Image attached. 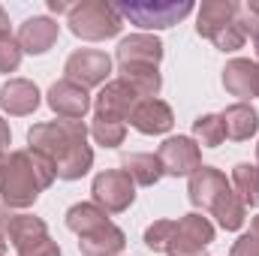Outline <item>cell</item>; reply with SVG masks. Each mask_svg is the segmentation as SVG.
Returning <instances> with one entry per match:
<instances>
[{
	"label": "cell",
	"instance_id": "26",
	"mask_svg": "<svg viewBox=\"0 0 259 256\" xmlns=\"http://www.w3.org/2000/svg\"><path fill=\"white\" fill-rule=\"evenodd\" d=\"M91 136L97 139V145L103 148H118L127 136V124L124 121H112V118H97L91 121Z\"/></svg>",
	"mask_w": 259,
	"mask_h": 256
},
{
	"label": "cell",
	"instance_id": "8",
	"mask_svg": "<svg viewBox=\"0 0 259 256\" xmlns=\"http://www.w3.org/2000/svg\"><path fill=\"white\" fill-rule=\"evenodd\" d=\"M91 196L106 214H121L136 202V184L130 181L124 169H106L94 178Z\"/></svg>",
	"mask_w": 259,
	"mask_h": 256
},
{
	"label": "cell",
	"instance_id": "2",
	"mask_svg": "<svg viewBox=\"0 0 259 256\" xmlns=\"http://www.w3.org/2000/svg\"><path fill=\"white\" fill-rule=\"evenodd\" d=\"M58 172L49 157L39 151L21 148V151H6L0 154V199L9 208H30L39 193L55 184Z\"/></svg>",
	"mask_w": 259,
	"mask_h": 256
},
{
	"label": "cell",
	"instance_id": "21",
	"mask_svg": "<svg viewBox=\"0 0 259 256\" xmlns=\"http://www.w3.org/2000/svg\"><path fill=\"white\" fill-rule=\"evenodd\" d=\"M121 169L130 175V181L139 184V187H154L163 178V166H160L157 154H124Z\"/></svg>",
	"mask_w": 259,
	"mask_h": 256
},
{
	"label": "cell",
	"instance_id": "23",
	"mask_svg": "<svg viewBox=\"0 0 259 256\" xmlns=\"http://www.w3.org/2000/svg\"><path fill=\"white\" fill-rule=\"evenodd\" d=\"M121 78L130 81V84L142 94V100H154V97L160 94V88H163V75H160V69H157V66H148V64L121 66Z\"/></svg>",
	"mask_w": 259,
	"mask_h": 256
},
{
	"label": "cell",
	"instance_id": "14",
	"mask_svg": "<svg viewBox=\"0 0 259 256\" xmlns=\"http://www.w3.org/2000/svg\"><path fill=\"white\" fill-rule=\"evenodd\" d=\"M175 124V115H172V109H169V103H163V100H142L136 109H133V115H130V127L139 130L142 136H163V133H169Z\"/></svg>",
	"mask_w": 259,
	"mask_h": 256
},
{
	"label": "cell",
	"instance_id": "15",
	"mask_svg": "<svg viewBox=\"0 0 259 256\" xmlns=\"http://www.w3.org/2000/svg\"><path fill=\"white\" fill-rule=\"evenodd\" d=\"M223 88H226V94L238 97V103L259 97V64L247 61V58L229 61L223 66Z\"/></svg>",
	"mask_w": 259,
	"mask_h": 256
},
{
	"label": "cell",
	"instance_id": "35",
	"mask_svg": "<svg viewBox=\"0 0 259 256\" xmlns=\"http://www.w3.org/2000/svg\"><path fill=\"white\" fill-rule=\"evenodd\" d=\"M49 9H52V12H58V15H61V12H66V15H69V9H72V6H69V3H64V0H49Z\"/></svg>",
	"mask_w": 259,
	"mask_h": 256
},
{
	"label": "cell",
	"instance_id": "6",
	"mask_svg": "<svg viewBox=\"0 0 259 256\" xmlns=\"http://www.w3.org/2000/svg\"><path fill=\"white\" fill-rule=\"evenodd\" d=\"M6 238L18 256H61V247L49 235L46 220H39L33 214H9Z\"/></svg>",
	"mask_w": 259,
	"mask_h": 256
},
{
	"label": "cell",
	"instance_id": "13",
	"mask_svg": "<svg viewBox=\"0 0 259 256\" xmlns=\"http://www.w3.org/2000/svg\"><path fill=\"white\" fill-rule=\"evenodd\" d=\"M58 36H61V24L55 21V18H49V15H33V18H27L21 27H18V46H21V52H27V55H46L55 42H58Z\"/></svg>",
	"mask_w": 259,
	"mask_h": 256
},
{
	"label": "cell",
	"instance_id": "31",
	"mask_svg": "<svg viewBox=\"0 0 259 256\" xmlns=\"http://www.w3.org/2000/svg\"><path fill=\"white\" fill-rule=\"evenodd\" d=\"M229 256H259V235L256 232H244V235L232 244V253Z\"/></svg>",
	"mask_w": 259,
	"mask_h": 256
},
{
	"label": "cell",
	"instance_id": "36",
	"mask_svg": "<svg viewBox=\"0 0 259 256\" xmlns=\"http://www.w3.org/2000/svg\"><path fill=\"white\" fill-rule=\"evenodd\" d=\"M244 6H247V9H250V12L259 18V0H250V3H244Z\"/></svg>",
	"mask_w": 259,
	"mask_h": 256
},
{
	"label": "cell",
	"instance_id": "12",
	"mask_svg": "<svg viewBox=\"0 0 259 256\" xmlns=\"http://www.w3.org/2000/svg\"><path fill=\"white\" fill-rule=\"evenodd\" d=\"M46 97H49V109L64 121H81L91 112V94L69 78L55 81Z\"/></svg>",
	"mask_w": 259,
	"mask_h": 256
},
{
	"label": "cell",
	"instance_id": "11",
	"mask_svg": "<svg viewBox=\"0 0 259 256\" xmlns=\"http://www.w3.org/2000/svg\"><path fill=\"white\" fill-rule=\"evenodd\" d=\"M142 103V94L124 81V78H115V81H106L103 91L97 94V103H94V115L97 118H112V121H124L127 124L133 109Z\"/></svg>",
	"mask_w": 259,
	"mask_h": 256
},
{
	"label": "cell",
	"instance_id": "27",
	"mask_svg": "<svg viewBox=\"0 0 259 256\" xmlns=\"http://www.w3.org/2000/svg\"><path fill=\"white\" fill-rule=\"evenodd\" d=\"M169 232H172V220H154V223L145 229V247L154 250V253H166Z\"/></svg>",
	"mask_w": 259,
	"mask_h": 256
},
{
	"label": "cell",
	"instance_id": "24",
	"mask_svg": "<svg viewBox=\"0 0 259 256\" xmlns=\"http://www.w3.org/2000/svg\"><path fill=\"white\" fill-rule=\"evenodd\" d=\"M232 190L244 202V208L259 205V166L256 163H235L232 169Z\"/></svg>",
	"mask_w": 259,
	"mask_h": 256
},
{
	"label": "cell",
	"instance_id": "30",
	"mask_svg": "<svg viewBox=\"0 0 259 256\" xmlns=\"http://www.w3.org/2000/svg\"><path fill=\"white\" fill-rule=\"evenodd\" d=\"M235 24L241 27V33H244V36H253V39H259V18L250 12V9H247V6H238Z\"/></svg>",
	"mask_w": 259,
	"mask_h": 256
},
{
	"label": "cell",
	"instance_id": "25",
	"mask_svg": "<svg viewBox=\"0 0 259 256\" xmlns=\"http://www.w3.org/2000/svg\"><path fill=\"white\" fill-rule=\"evenodd\" d=\"M226 139V127L220 115H199L193 121V142L202 148H217Z\"/></svg>",
	"mask_w": 259,
	"mask_h": 256
},
{
	"label": "cell",
	"instance_id": "5",
	"mask_svg": "<svg viewBox=\"0 0 259 256\" xmlns=\"http://www.w3.org/2000/svg\"><path fill=\"white\" fill-rule=\"evenodd\" d=\"M118 15L130 18V24L145 27V30H166L184 21L193 12L190 0H121Z\"/></svg>",
	"mask_w": 259,
	"mask_h": 256
},
{
	"label": "cell",
	"instance_id": "37",
	"mask_svg": "<svg viewBox=\"0 0 259 256\" xmlns=\"http://www.w3.org/2000/svg\"><path fill=\"white\" fill-rule=\"evenodd\" d=\"M256 166H259V145H256Z\"/></svg>",
	"mask_w": 259,
	"mask_h": 256
},
{
	"label": "cell",
	"instance_id": "7",
	"mask_svg": "<svg viewBox=\"0 0 259 256\" xmlns=\"http://www.w3.org/2000/svg\"><path fill=\"white\" fill-rule=\"evenodd\" d=\"M211 241H214L211 220L202 217L199 211H190L181 220H172L166 256H205V250L211 247Z\"/></svg>",
	"mask_w": 259,
	"mask_h": 256
},
{
	"label": "cell",
	"instance_id": "17",
	"mask_svg": "<svg viewBox=\"0 0 259 256\" xmlns=\"http://www.w3.org/2000/svg\"><path fill=\"white\" fill-rule=\"evenodd\" d=\"M0 109L15 118L33 115L39 109V88L27 78H9L0 88Z\"/></svg>",
	"mask_w": 259,
	"mask_h": 256
},
{
	"label": "cell",
	"instance_id": "32",
	"mask_svg": "<svg viewBox=\"0 0 259 256\" xmlns=\"http://www.w3.org/2000/svg\"><path fill=\"white\" fill-rule=\"evenodd\" d=\"M6 217H9V211H0V256H6V250H9V238H6Z\"/></svg>",
	"mask_w": 259,
	"mask_h": 256
},
{
	"label": "cell",
	"instance_id": "20",
	"mask_svg": "<svg viewBox=\"0 0 259 256\" xmlns=\"http://www.w3.org/2000/svg\"><path fill=\"white\" fill-rule=\"evenodd\" d=\"M220 118H223L226 136L232 142H247L259 130V112L250 103H232L226 112H220Z\"/></svg>",
	"mask_w": 259,
	"mask_h": 256
},
{
	"label": "cell",
	"instance_id": "38",
	"mask_svg": "<svg viewBox=\"0 0 259 256\" xmlns=\"http://www.w3.org/2000/svg\"><path fill=\"white\" fill-rule=\"evenodd\" d=\"M256 58H259V39H256Z\"/></svg>",
	"mask_w": 259,
	"mask_h": 256
},
{
	"label": "cell",
	"instance_id": "3",
	"mask_svg": "<svg viewBox=\"0 0 259 256\" xmlns=\"http://www.w3.org/2000/svg\"><path fill=\"white\" fill-rule=\"evenodd\" d=\"M187 193H190V202H193L196 208H202L211 217H217V223L226 232H238L244 226L247 208L238 199V193L232 190V181H226V175L220 169L199 166L193 175H190Z\"/></svg>",
	"mask_w": 259,
	"mask_h": 256
},
{
	"label": "cell",
	"instance_id": "18",
	"mask_svg": "<svg viewBox=\"0 0 259 256\" xmlns=\"http://www.w3.org/2000/svg\"><path fill=\"white\" fill-rule=\"evenodd\" d=\"M238 6L241 3H235V0H205L196 15V33L205 39H214L223 27H229L235 21Z\"/></svg>",
	"mask_w": 259,
	"mask_h": 256
},
{
	"label": "cell",
	"instance_id": "16",
	"mask_svg": "<svg viewBox=\"0 0 259 256\" xmlns=\"http://www.w3.org/2000/svg\"><path fill=\"white\" fill-rule=\"evenodd\" d=\"M115 58H118V66H127V64L160 66V61H163V42L157 36H151V33H133V36L118 42Z\"/></svg>",
	"mask_w": 259,
	"mask_h": 256
},
{
	"label": "cell",
	"instance_id": "29",
	"mask_svg": "<svg viewBox=\"0 0 259 256\" xmlns=\"http://www.w3.org/2000/svg\"><path fill=\"white\" fill-rule=\"evenodd\" d=\"M21 46H18V39H0V72H15L18 64H21Z\"/></svg>",
	"mask_w": 259,
	"mask_h": 256
},
{
	"label": "cell",
	"instance_id": "19",
	"mask_svg": "<svg viewBox=\"0 0 259 256\" xmlns=\"http://www.w3.org/2000/svg\"><path fill=\"white\" fill-rule=\"evenodd\" d=\"M124 247H127V235L115 223H106L97 232H88V235L78 238L81 256H118Z\"/></svg>",
	"mask_w": 259,
	"mask_h": 256
},
{
	"label": "cell",
	"instance_id": "22",
	"mask_svg": "<svg viewBox=\"0 0 259 256\" xmlns=\"http://www.w3.org/2000/svg\"><path fill=\"white\" fill-rule=\"evenodd\" d=\"M106 223H112L109 220V214L97 205V202H78V205H72L69 211H66V226L81 238V235H88V232H97L100 226H106Z\"/></svg>",
	"mask_w": 259,
	"mask_h": 256
},
{
	"label": "cell",
	"instance_id": "34",
	"mask_svg": "<svg viewBox=\"0 0 259 256\" xmlns=\"http://www.w3.org/2000/svg\"><path fill=\"white\" fill-rule=\"evenodd\" d=\"M0 39H9V15L3 6H0Z\"/></svg>",
	"mask_w": 259,
	"mask_h": 256
},
{
	"label": "cell",
	"instance_id": "1",
	"mask_svg": "<svg viewBox=\"0 0 259 256\" xmlns=\"http://www.w3.org/2000/svg\"><path fill=\"white\" fill-rule=\"evenodd\" d=\"M84 121H49V124H33L27 130V148L39 151L55 163V172L61 181H75L91 172L94 166V151L88 145Z\"/></svg>",
	"mask_w": 259,
	"mask_h": 256
},
{
	"label": "cell",
	"instance_id": "33",
	"mask_svg": "<svg viewBox=\"0 0 259 256\" xmlns=\"http://www.w3.org/2000/svg\"><path fill=\"white\" fill-rule=\"evenodd\" d=\"M9 142H12V133H9V124H6V121L0 118V154H6Z\"/></svg>",
	"mask_w": 259,
	"mask_h": 256
},
{
	"label": "cell",
	"instance_id": "28",
	"mask_svg": "<svg viewBox=\"0 0 259 256\" xmlns=\"http://www.w3.org/2000/svg\"><path fill=\"white\" fill-rule=\"evenodd\" d=\"M244 39H247V36H244V33H241V27L232 21V24H229V27H223L211 42H214L220 52H238V49L244 46Z\"/></svg>",
	"mask_w": 259,
	"mask_h": 256
},
{
	"label": "cell",
	"instance_id": "9",
	"mask_svg": "<svg viewBox=\"0 0 259 256\" xmlns=\"http://www.w3.org/2000/svg\"><path fill=\"white\" fill-rule=\"evenodd\" d=\"M157 160L163 166V175L172 178H190L202 166V151L190 136H169L157 148Z\"/></svg>",
	"mask_w": 259,
	"mask_h": 256
},
{
	"label": "cell",
	"instance_id": "10",
	"mask_svg": "<svg viewBox=\"0 0 259 256\" xmlns=\"http://www.w3.org/2000/svg\"><path fill=\"white\" fill-rule=\"evenodd\" d=\"M64 72L69 81H75L88 91V88L106 84V78L112 72V58L106 52H97V49H78L66 58Z\"/></svg>",
	"mask_w": 259,
	"mask_h": 256
},
{
	"label": "cell",
	"instance_id": "4",
	"mask_svg": "<svg viewBox=\"0 0 259 256\" xmlns=\"http://www.w3.org/2000/svg\"><path fill=\"white\" fill-rule=\"evenodd\" d=\"M66 24L69 30L78 36V39H88V42H100V39H112L121 33L124 27V18L118 15V9L106 0H81L69 9L66 15Z\"/></svg>",
	"mask_w": 259,
	"mask_h": 256
}]
</instances>
